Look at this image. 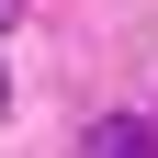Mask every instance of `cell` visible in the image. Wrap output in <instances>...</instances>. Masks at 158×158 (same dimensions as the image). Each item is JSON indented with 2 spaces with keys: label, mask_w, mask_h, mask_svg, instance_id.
Returning a JSON list of instances; mask_svg holds the SVG:
<instances>
[{
  "label": "cell",
  "mask_w": 158,
  "mask_h": 158,
  "mask_svg": "<svg viewBox=\"0 0 158 158\" xmlns=\"http://www.w3.org/2000/svg\"><path fill=\"white\" fill-rule=\"evenodd\" d=\"M79 158H158V124H147V113H102Z\"/></svg>",
  "instance_id": "1"
},
{
  "label": "cell",
  "mask_w": 158,
  "mask_h": 158,
  "mask_svg": "<svg viewBox=\"0 0 158 158\" xmlns=\"http://www.w3.org/2000/svg\"><path fill=\"white\" fill-rule=\"evenodd\" d=\"M0 23H11V0H0Z\"/></svg>",
  "instance_id": "2"
}]
</instances>
